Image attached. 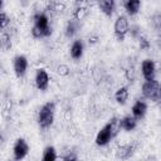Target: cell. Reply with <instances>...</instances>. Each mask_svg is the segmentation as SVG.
I'll list each match as a JSON object with an SVG mask.
<instances>
[{
	"label": "cell",
	"instance_id": "1",
	"mask_svg": "<svg viewBox=\"0 0 161 161\" xmlns=\"http://www.w3.org/2000/svg\"><path fill=\"white\" fill-rule=\"evenodd\" d=\"M31 34L34 38H44L52 34V29L49 26V19L45 14L40 13L34 16V26L31 29Z\"/></svg>",
	"mask_w": 161,
	"mask_h": 161
},
{
	"label": "cell",
	"instance_id": "2",
	"mask_svg": "<svg viewBox=\"0 0 161 161\" xmlns=\"http://www.w3.org/2000/svg\"><path fill=\"white\" fill-rule=\"evenodd\" d=\"M54 112H55L54 102H47L45 104L42 106L38 113V123L42 128H48L52 126L54 121Z\"/></svg>",
	"mask_w": 161,
	"mask_h": 161
},
{
	"label": "cell",
	"instance_id": "3",
	"mask_svg": "<svg viewBox=\"0 0 161 161\" xmlns=\"http://www.w3.org/2000/svg\"><path fill=\"white\" fill-rule=\"evenodd\" d=\"M29 152V145L24 138H18L13 147V155L15 161H21Z\"/></svg>",
	"mask_w": 161,
	"mask_h": 161
},
{
	"label": "cell",
	"instance_id": "4",
	"mask_svg": "<svg viewBox=\"0 0 161 161\" xmlns=\"http://www.w3.org/2000/svg\"><path fill=\"white\" fill-rule=\"evenodd\" d=\"M158 91H160V86L158 82L155 79L146 80L142 86V94L148 99H156L158 97Z\"/></svg>",
	"mask_w": 161,
	"mask_h": 161
},
{
	"label": "cell",
	"instance_id": "5",
	"mask_svg": "<svg viewBox=\"0 0 161 161\" xmlns=\"http://www.w3.org/2000/svg\"><path fill=\"white\" fill-rule=\"evenodd\" d=\"M127 33H128V20L126 16L121 15L114 21V34L118 38V40L122 42Z\"/></svg>",
	"mask_w": 161,
	"mask_h": 161
},
{
	"label": "cell",
	"instance_id": "6",
	"mask_svg": "<svg viewBox=\"0 0 161 161\" xmlns=\"http://www.w3.org/2000/svg\"><path fill=\"white\" fill-rule=\"evenodd\" d=\"M112 137H113V136H112L111 126H109V123H106V125L98 131V133H97V136H96V145H98V146H106V145L111 141Z\"/></svg>",
	"mask_w": 161,
	"mask_h": 161
},
{
	"label": "cell",
	"instance_id": "7",
	"mask_svg": "<svg viewBox=\"0 0 161 161\" xmlns=\"http://www.w3.org/2000/svg\"><path fill=\"white\" fill-rule=\"evenodd\" d=\"M28 69V59L24 55H16L14 58V72L16 77H23Z\"/></svg>",
	"mask_w": 161,
	"mask_h": 161
},
{
	"label": "cell",
	"instance_id": "8",
	"mask_svg": "<svg viewBox=\"0 0 161 161\" xmlns=\"http://www.w3.org/2000/svg\"><path fill=\"white\" fill-rule=\"evenodd\" d=\"M141 69H142V75H143V78H145L146 80H152V79H155L156 67H155L153 60H151V59H145V60L142 62Z\"/></svg>",
	"mask_w": 161,
	"mask_h": 161
},
{
	"label": "cell",
	"instance_id": "9",
	"mask_svg": "<svg viewBox=\"0 0 161 161\" xmlns=\"http://www.w3.org/2000/svg\"><path fill=\"white\" fill-rule=\"evenodd\" d=\"M35 84L38 87V89L40 91H45L48 88L49 84V75L44 69H38L36 74H35Z\"/></svg>",
	"mask_w": 161,
	"mask_h": 161
},
{
	"label": "cell",
	"instance_id": "10",
	"mask_svg": "<svg viewBox=\"0 0 161 161\" xmlns=\"http://www.w3.org/2000/svg\"><path fill=\"white\" fill-rule=\"evenodd\" d=\"M146 111H147V104L143 101H136V103L132 106V116L136 119L143 118V116L146 114Z\"/></svg>",
	"mask_w": 161,
	"mask_h": 161
},
{
	"label": "cell",
	"instance_id": "11",
	"mask_svg": "<svg viewBox=\"0 0 161 161\" xmlns=\"http://www.w3.org/2000/svg\"><path fill=\"white\" fill-rule=\"evenodd\" d=\"M98 6H99V9L102 10L103 14H106L107 16H111L114 11L116 3L113 0H102V1L98 3Z\"/></svg>",
	"mask_w": 161,
	"mask_h": 161
},
{
	"label": "cell",
	"instance_id": "12",
	"mask_svg": "<svg viewBox=\"0 0 161 161\" xmlns=\"http://www.w3.org/2000/svg\"><path fill=\"white\" fill-rule=\"evenodd\" d=\"M83 50H84V47H83L82 40H74L73 44H72V47H70V55H72V58L73 59L82 58Z\"/></svg>",
	"mask_w": 161,
	"mask_h": 161
},
{
	"label": "cell",
	"instance_id": "13",
	"mask_svg": "<svg viewBox=\"0 0 161 161\" xmlns=\"http://www.w3.org/2000/svg\"><path fill=\"white\" fill-rule=\"evenodd\" d=\"M123 6H125V10L127 11V14L135 15V14H137L138 10H140L141 1H140V0H127V1L123 3Z\"/></svg>",
	"mask_w": 161,
	"mask_h": 161
},
{
	"label": "cell",
	"instance_id": "14",
	"mask_svg": "<svg viewBox=\"0 0 161 161\" xmlns=\"http://www.w3.org/2000/svg\"><path fill=\"white\" fill-rule=\"evenodd\" d=\"M119 123H121V128L122 130H125V131H132L136 127V125H137V119L133 116H126L122 119H119Z\"/></svg>",
	"mask_w": 161,
	"mask_h": 161
},
{
	"label": "cell",
	"instance_id": "15",
	"mask_svg": "<svg viewBox=\"0 0 161 161\" xmlns=\"http://www.w3.org/2000/svg\"><path fill=\"white\" fill-rule=\"evenodd\" d=\"M42 161H57V151L53 146H47L44 148Z\"/></svg>",
	"mask_w": 161,
	"mask_h": 161
},
{
	"label": "cell",
	"instance_id": "16",
	"mask_svg": "<svg viewBox=\"0 0 161 161\" xmlns=\"http://www.w3.org/2000/svg\"><path fill=\"white\" fill-rule=\"evenodd\" d=\"M132 150H133V147L131 145H123V146L118 147L117 157L121 158V160H126V158H128L132 155Z\"/></svg>",
	"mask_w": 161,
	"mask_h": 161
},
{
	"label": "cell",
	"instance_id": "17",
	"mask_svg": "<svg viewBox=\"0 0 161 161\" xmlns=\"http://www.w3.org/2000/svg\"><path fill=\"white\" fill-rule=\"evenodd\" d=\"M114 98H116V101H117L119 104H125L126 101H127V98H128V89H127L126 87L118 88V89L116 91V93H114Z\"/></svg>",
	"mask_w": 161,
	"mask_h": 161
},
{
	"label": "cell",
	"instance_id": "18",
	"mask_svg": "<svg viewBox=\"0 0 161 161\" xmlns=\"http://www.w3.org/2000/svg\"><path fill=\"white\" fill-rule=\"evenodd\" d=\"M77 33V25H75V23L74 21H69L68 23V25H67V28H65V34H67V36H73L74 34Z\"/></svg>",
	"mask_w": 161,
	"mask_h": 161
},
{
	"label": "cell",
	"instance_id": "19",
	"mask_svg": "<svg viewBox=\"0 0 161 161\" xmlns=\"http://www.w3.org/2000/svg\"><path fill=\"white\" fill-rule=\"evenodd\" d=\"M8 23H9V18H8V15H6L4 11H1V13H0V26L4 29V28L6 26Z\"/></svg>",
	"mask_w": 161,
	"mask_h": 161
},
{
	"label": "cell",
	"instance_id": "20",
	"mask_svg": "<svg viewBox=\"0 0 161 161\" xmlns=\"http://www.w3.org/2000/svg\"><path fill=\"white\" fill-rule=\"evenodd\" d=\"M64 161H78V158H77V156L74 153H68L64 157Z\"/></svg>",
	"mask_w": 161,
	"mask_h": 161
},
{
	"label": "cell",
	"instance_id": "21",
	"mask_svg": "<svg viewBox=\"0 0 161 161\" xmlns=\"http://www.w3.org/2000/svg\"><path fill=\"white\" fill-rule=\"evenodd\" d=\"M140 47H141L142 49H143V48H147V47H148L147 40H146V39H143V38H142V39H140Z\"/></svg>",
	"mask_w": 161,
	"mask_h": 161
},
{
	"label": "cell",
	"instance_id": "22",
	"mask_svg": "<svg viewBox=\"0 0 161 161\" xmlns=\"http://www.w3.org/2000/svg\"><path fill=\"white\" fill-rule=\"evenodd\" d=\"M158 98L161 99V86H160V91H158Z\"/></svg>",
	"mask_w": 161,
	"mask_h": 161
}]
</instances>
